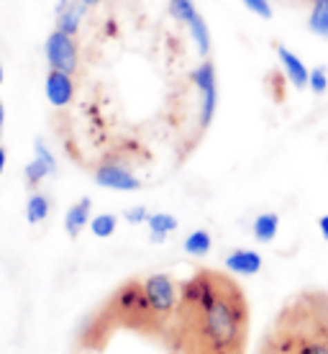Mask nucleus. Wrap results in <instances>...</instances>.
Segmentation results:
<instances>
[{"label": "nucleus", "instance_id": "nucleus-23", "mask_svg": "<svg viewBox=\"0 0 328 354\" xmlns=\"http://www.w3.org/2000/svg\"><path fill=\"white\" fill-rule=\"evenodd\" d=\"M241 3L247 6V10H251L254 16L264 18V21H269V18H272V13H275L269 0H241Z\"/></svg>", "mask_w": 328, "mask_h": 354}, {"label": "nucleus", "instance_id": "nucleus-4", "mask_svg": "<svg viewBox=\"0 0 328 354\" xmlns=\"http://www.w3.org/2000/svg\"><path fill=\"white\" fill-rule=\"evenodd\" d=\"M144 290L149 298L154 313L160 316L162 324H167L169 319H175L180 306V288L175 285V280L164 272H154L144 280Z\"/></svg>", "mask_w": 328, "mask_h": 354}, {"label": "nucleus", "instance_id": "nucleus-1", "mask_svg": "<svg viewBox=\"0 0 328 354\" xmlns=\"http://www.w3.org/2000/svg\"><path fill=\"white\" fill-rule=\"evenodd\" d=\"M175 321L187 354H244L249 337V303L244 290L223 272L197 270L180 285Z\"/></svg>", "mask_w": 328, "mask_h": 354}, {"label": "nucleus", "instance_id": "nucleus-25", "mask_svg": "<svg viewBox=\"0 0 328 354\" xmlns=\"http://www.w3.org/2000/svg\"><path fill=\"white\" fill-rule=\"evenodd\" d=\"M149 216L151 213L144 208V205H133V208H128V211L124 213V218L128 223H144V221H149Z\"/></svg>", "mask_w": 328, "mask_h": 354}, {"label": "nucleus", "instance_id": "nucleus-15", "mask_svg": "<svg viewBox=\"0 0 328 354\" xmlns=\"http://www.w3.org/2000/svg\"><path fill=\"white\" fill-rule=\"evenodd\" d=\"M308 28H311V34L328 39V0H311Z\"/></svg>", "mask_w": 328, "mask_h": 354}, {"label": "nucleus", "instance_id": "nucleus-24", "mask_svg": "<svg viewBox=\"0 0 328 354\" xmlns=\"http://www.w3.org/2000/svg\"><path fill=\"white\" fill-rule=\"evenodd\" d=\"M34 157H36V160L44 162L52 175L57 172V160H54V154L49 151V147H46V144L41 142V139H36V142H34Z\"/></svg>", "mask_w": 328, "mask_h": 354}, {"label": "nucleus", "instance_id": "nucleus-20", "mask_svg": "<svg viewBox=\"0 0 328 354\" xmlns=\"http://www.w3.org/2000/svg\"><path fill=\"white\" fill-rule=\"evenodd\" d=\"M169 16L187 26V24L197 16L195 3H193V0H169Z\"/></svg>", "mask_w": 328, "mask_h": 354}, {"label": "nucleus", "instance_id": "nucleus-16", "mask_svg": "<svg viewBox=\"0 0 328 354\" xmlns=\"http://www.w3.org/2000/svg\"><path fill=\"white\" fill-rule=\"evenodd\" d=\"M49 211H52V201L44 193H34L26 203V221L36 226L49 218Z\"/></svg>", "mask_w": 328, "mask_h": 354}, {"label": "nucleus", "instance_id": "nucleus-2", "mask_svg": "<svg viewBox=\"0 0 328 354\" xmlns=\"http://www.w3.org/2000/svg\"><path fill=\"white\" fill-rule=\"evenodd\" d=\"M269 339L282 354H328V337L302 295L284 306Z\"/></svg>", "mask_w": 328, "mask_h": 354}, {"label": "nucleus", "instance_id": "nucleus-14", "mask_svg": "<svg viewBox=\"0 0 328 354\" xmlns=\"http://www.w3.org/2000/svg\"><path fill=\"white\" fill-rule=\"evenodd\" d=\"M146 226H149L151 241H154V244H162L172 231H177V218H175L172 213H151Z\"/></svg>", "mask_w": 328, "mask_h": 354}, {"label": "nucleus", "instance_id": "nucleus-32", "mask_svg": "<svg viewBox=\"0 0 328 354\" xmlns=\"http://www.w3.org/2000/svg\"><path fill=\"white\" fill-rule=\"evenodd\" d=\"M211 354H239V352H211Z\"/></svg>", "mask_w": 328, "mask_h": 354}, {"label": "nucleus", "instance_id": "nucleus-27", "mask_svg": "<svg viewBox=\"0 0 328 354\" xmlns=\"http://www.w3.org/2000/svg\"><path fill=\"white\" fill-rule=\"evenodd\" d=\"M318 231H320V236L328 241V213L318 218Z\"/></svg>", "mask_w": 328, "mask_h": 354}, {"label": "nucleus", "instance_id": "nucleus-6", "mask_svg": "<svg viewBox=\"0 0 328 354\" xmlns=\"http://www.w3.org/2000/svg\"><path fill=\"white\" fill-rule=\"evenodd\" d=\"M44 54H46L49 70L70 72V75L77 72V64H80V49H77L75 36L64 34V31H59V28H54L52 34L46 36Z\"/></svg>", "mask_w": 328, "mask_h": 354}, {"label": "nucleus", "instance_id": "nucleus-8", "mask_svg": "<svg viewBox=\"0 0 328 354\" xmlns=\"http://www.w3.org/2000/svg\"><path fill=\"white\" fill-rule=\"evenodd\" d=\"M44 95L54 108L70 106L72 97H75V80H72L70 72L49 70L44 80Z\"/></svg>", "mask_w": 328, "mask_h": 354}, {"label": "nucleus", "instance_id": "nucleus-17", "mask_svg": "<svg viewBox=\"0 0 328 354\" xmlns=\"http://www.w3.org/2000/svg\"><path fill=\"white\" fill-rule=\"evenodd\" d=\"M211 247H213V239H211V234L205 229H195L187 234L185 252L190 257H205V254L211 252Z\"/></svg>", "mask_w": 328, "mask_h": 354}, {"label": "nucleus", "instance_id": "nucleus-22", "mask_svg": "<svg viewBox=\"0 0 328 354\" xmlns=\"http://www.w3.org/2000/svg\"><path fill=\"white\" fill-rule=\"evenodd\" d=\"M308 90L316 93V95H323L328 90V72L326 67H316L311 70V77H308Z\"/></svg>", "mask_w": 328, "mask_h": 354}, {"label": "nucleus", "instance_id": "nucleus-21", "mask_svg": "<svg viewBox=\"0 0 328 354\" xmlns=\"http://www.w3.org/2000/svg\"><path fill=\"white\" fill-rule=\"evenodd\" d=\"M23 175H26V183L31 187H36V185H41V180H44V177H49L52 175V172H49V167H46L44 162L41 160H31L26 165V169H23Z\"/></svg>", "mask_w": 328, "mask_h": 354}, {"label": "nucleus", "instance_id": "nucleus-26", "mask_svg": "<svg viewBox=\"0 0 328 354\" xmlns=\"http://www.w3.org/2000/svg\"><path fill=\"white\" fill-rule=\"evenodd\" d=\"M257 354H282V352H280V349H277V346L272 344V339L267 337L264 342L259 344V352H257Z\"/></svg>", "mask_w": 328, "mask_h": 354}, {"label": "nucleus", "instance_id": "nucleus-7", "mask_svg": "<svg viewBox=\"0 0 328 354\" xmlns=\"http://www.w3.org/2000/svg\"><path fill=\"white\" fill-rule=\"evenodd\" d=\"M95 183L100 187H108V190H124V193H133L142 187V180L133 175L131 169L124 167V165H115V162H106L95 169Z\"/></svg>", "mask_w": 328, "mask_h": 354}, {"label": "nucleus", "instance_id": "nucleus-12", "mask_svg": "<svg viewBox=\"0 0 328 354\" xmlns=\"http://www.w3.org/2000/svg\"><path fill=\"white\" fill-rule=\"evenodd\" d=\"M90 211H93V201H90V198L77 201V203L67 211V216H64V229H67V234H70L72 239L80 236L85 226H90V218H93Z\"/></svg>", "mask_w": 328, "mask_h": 354}, {"label": "nucleus", "instance_id": "nucleus-3", "mask_svg": "<svg viewBox=\"0 0 328 354\" xmlns=\"http://www.w3.org/2000/svg\"><path fill=\"white\" fill-rule=\"evenodd\" d=\"M106 316L108 324L136 328V331H144V334H160L162 326H164L160 316L154 313V308H151L146 290H144V283H139V280H128L113 292V298H110L106 308Z\"/></svg>", "mask_w": 328, "mask_h": 354}, {"label": "nucleus", "instance_id": "nucleus-31", "mask_svg": "<svg viewBox=\"0 0 328 354\" xmlns=\"http://www.w3.org/2000/svg\"><path fill=\"white\" fill-rule=\"evenodd\" d=\"M3 77H6V72H3V64H0V85H3Z\"/></svg>", "mask_w": 328, "mask_h": 354}, {"label": "nucleus", "instance_id": "nucleus-13", "mask_svg": "<svg viewBox=\"0 0 328 354\" xmlns=\"http://www.w3.org/2000/svg\"><path fill=\"white\" fill-rule=\"evenodd\" d=\"M277 231H280V216L272 211L267 213H259L254 223H251V234H254V239L262 241V244H269V241L277 236Z\"/></svg>", "mask_w": 328, "mask_h": 354}, {"label": "nucleus", "instance_id": "nucleus-29", "mask_svg": "<svg viewBox=\"0 0 328 354\" xmlns=\"http://www.w3.org/2000/svg\"><path fill=\"white\" fill-rule=\"evenodd\" d=\"M3 126H6V106L0 103V136H3Z\"/></svg>", "mask_w": 328, "mask_h": 354}, {"label": "nucleus", "instance_id": "nucleus-9", "mask_svg": "<svg viewBox=\"0 0 328 354\" xmlns=\"http://www.w3.org/2000/svg\"><path fill=\"white\" fill-rule=\"evenodd\" d=\"M277 59H280V67H282V72L287 75V80H290L293 88H298V90L308 88L311 70H308V64L302 62L298 54L290 52L287 46H277Z\"/></svg>", "mask_w": 328, "mask_h": 354}, {"label": "nucleus", "instance_id": "nucleus-19", "mask_svg": "<svg viewBox=\"0 0 328 354\" xmlns=\"http://www.w3.org/2000/svg\"><path fill=\"white\" fill-rule=\"evenodd\" d=\"M115 229H118V218H115L113 213H100V216H93V218H90V231H93V236H98V239L113 236Z\"/></svg>", "mask_w": 328, "mask_h": 354}, {"label": "nucleus", "instance_id": "nucleus-10", "mask_svg": "<svg viewBox=\"0 0 328 354\" xmlns=\"http://www.w3.org/2000/svg\"><path fill=\"white\" fill-rule=\"evenodd\" d=\"M262 254L254 252V249H233L226 254V270L233 274H241V277H251L262 270Z\"/></svg>", "mask_w": 328, "mask_h": 354}, {"label": "nucleus", "instance_id": "nucleus-5", "mask_svg": "<svg viewBox=\"0 0 328 354\" xmlns=\"http://www.w3.org/2000/svg\"><path fill=\"white\" fill-rule=\"evenodd\" d=\"M193 85L200 93V115H197V124L200 129H208L213 124L215 111H218V77H215L213 62L205 59L203 64H197L193 72Z\"/></svg>", "mask_w": 328, "mask_h": 354}, {"label": "nucleus", "instance_id": "nucleus-18", "mask_svg": "<svg viewBox=\"0 0 328 354\" xmlns=\"http://www.w3.org/2000/svg\"><path fill=\"white\" fill-rule=\"evenodd\" d=\"M187 31L193 36L197 52L203 54V57H208V52H211V31H208V24H205V18L200 13L187 24Z\"/></svg>", "mask_w": 328, "mask_h": 354}, {"label": "nucleus", "instance_id": "nucleus-30", "mask_svg": "<svg viewBox=\"0 0 328 354\" xmlns=\"http://www.w3.org/2000/svg\"><path fill=\"white\" fill-rule=\"evenodd\" d=\"M85 8H93V6H98V3H103V0H80Z\"/></svg>", "mask_w": 328, "mask_h": 354}, {"label": "nucleus", "instance_id": "nucleus-28", "mask_svg": "<svg viewBox=\"0 0 328 354\" xmlns=\"http://www.w3.org/2000/svg\"><path fill=\"white\" fill-rule=\"evenodd\" d=\"M6 162H8V154H6V147L0 144V175H3V169H6Z\"/></svg>", "mask_w": 328, "mask_h": 354}, {"label": "nucleus", "instance_id": "nucleus-11", "mask_svg": "<svg viewBox=\"0 0 328 354\" xmlns=\"http://www.w3.org/2000/svg\"><path fill=\"white\" fill-rule=\"evenodd\" d=\"M82 13H85V6L80 0H59V6H57V28L75 36L80 31Z\"/></svg>", "mask_w": 328, "mask_h": 354}]
</instances>
